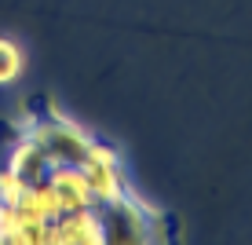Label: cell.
Returning a JSON list of instances; mask_svg holds the SVG:
<instances>
[{"instance_id": "1", "label": "cell", "mask_w": 252, "mask_h": 245, "mask_svg": "<svg viewBox=\"0 0 252 245\" xmlns=\"http://www.w3.org/2000/svg\"><path fill=\"white\" fill-rule=\"evenodd\" d=\"M95 220H99V242L106 245H150L164 238L161 216L146 201H139L132 190L102 201L95 209Z\"/></svg>"}, {"instance_id": "2", "label": "cell", "mask_w": 252, "mask_h": 245, "mask_svg": "<svg viewBox=\"0 0 252 245\" xmlns=\"http://www.w3.org/2000/svg\"><path fill=\"white\" fill-rule=\"evenodd\" d=\"M22 66H26V55H22V48L15 44V40L0 37V84H11V81H19Z\"/></svg>"}]
</instances>
